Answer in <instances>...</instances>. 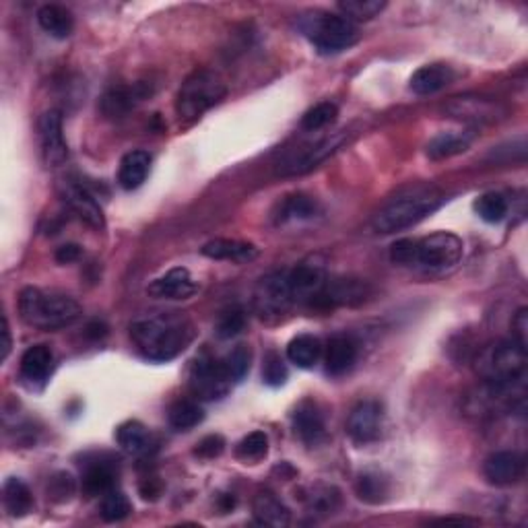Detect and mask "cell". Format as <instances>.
<instances>
[{
  "label": "cell",
  "mask_w": 528,
  "mask_h": 528,
  "mask_svg": "<svg viewBox=\"0 0 528 528\" xmlns=\"http://www.w3.org/2000/svg\"><path fill=\"white\" fill-rule=\"evenodd\" d=\"M197 337L190 318L178 312L139 320L130 326V339L137 351L149 361L166 363L182 355Z\"/></svg>",
  "instance_id": "1"
},
{
  "label": "cell",
  "mask_w": 528,
  "mask_h": 528,
  "mask_svg": "<svg viewBox=\"0 0 528 528\" xmlns=\"http://www.w3.org/2000/svg\"><path fill=\"white\" fill-rule=\"evenodd\" d=\"M444 192L437 190L436 186H415L400 192L394 198H390L380 211L376 213L371 227L376 234H397L418 226L434 211L440 209L444 205Z\"/></svg>",
  "instance_id": "2"
},
{
  "label": "cell",
  "mask_w": 528,
  "mask_h": 528,
  "mask_svg": "<svg viewBox=\"0 0 528 528\" xmlns=\"http://www.w3.org/2000/svg\"><path fill=\"white\" fill-rule=\"evenodd\" d=\"M19 314L24 322L34 329L58 331L77 322L83 310L71 295L46 292L40 287H25L19 293Z\"/></svg>",
  "instance_id": "3"
},
{
  "label": "cell",
  "mask_w": 528,
  "mask_h": 528,
  "mask_svg": "<svg viewBox=\"0 0 528 528\" xmlns=\"http://www.w3.org/2000/svg\"><path fill=\"white\" fill-rule=\"evenodd\" d=\"M302 32L320 54H339L353 48L360 40V32L343 14L314 11L303 14Z\"/></svg>",
  "instance_id": "4"
},
{
  "label": "cell",
  "mask_w": 528,
  "mask_h": 528,
  "mask_svg": "<svg viewBox=\"0 0 528 528\" xmlns=\"http://www.w3.org/2000/svg\"><path fill=\"white\" fill-rule=\"evenodd\" d=\"M226 95L227 87L219 74L213 71H195L190 77H186L178 91L176 111L180 120H197L205 111L226 100Z\"/></svg>",
  "instance_id": "5"
},
{
  "label": "cell",
  "mask_w": 528,
  "mask_h": 528,
  "mask_svg": "<svg viewBox=\"0 0 528 528\" xmlns=\"http://www.w3.org/2000/svg\"><path fill=\"white\" fill-rule=\"evenodd\" d=\"M465 254V244L450 232H437L419 240H413L411 269L427 273H442L455 269Z\"/></svg>",
  "instance_id": "6"
},
{
  "label": "cell",
  "mask_w": 528,
  "mask_h": 528,
  "mask_svg": "<svg viewBox=\"0 0 528 528\" xmlns=\"http://www.w3.org/2000/svg\"><path fill=\"white\" fill-rule=\"evenodd\" d=\"M295 303L292 287H289L287 271H274L258 281L252 297L256 316L264 322H277Z\"/></svg>",
  "instance_id": "7"
},
{
  "label": "cell",
  "mask_w": 528,
  "mask_h": 528,
  "mask_svg": "<svg viewBox=\"0 0 528 528\" xmlns=\"http://www.w3.org/2000/svg\"><path fill=\"white\" fill-rule=\"evenodd\" d=\"M188 386L198 400H221L232 389V380L223 368V361L200 357L190 368Z\"/></svg>",
  "instance_id": "8"
},
{
  "label": "cell",
  "mask_w": 528,
  "mask_h": 528,
  "mask_svg": "<svg viewBox=\"0 0 528 528\" xmlns=\"http://www.w3.org/2000/svg\"><path fill=\"white\" fill-rule=\"evenodd\" d=\"M349 140V135L345 130L341 132H334L332 137H326L322 140H318L314 145H306L302 149H297V151L289 153L283 163H279V172L283 176H300V174H306L310 169L318 168L320 163L326 161L339 151L341 147H343Z\"/></svg>",
  "instance_id": "9"
},
{
  "label": "cell",
  "mask_w": 528,
  "mask_h": 528,
  "mask_svg": "<svg viewBox=\"0 0 528 528\" xmlns=\"http://www.w3.org/2000/svg\"><path fill=\"white\" fill-rule=\"evenodd\" d=\"M371 295V287L366 281L353 277H334L326 279L322 292L310 303L318 308H337V306H360Z\"/></svg>",
  "instance_id": "10"
},
{
  "label": "cell",
  "mask_w": 528,
  "mask_h": 528,
  "mask_svg": "<svg viewBox=\"0 0 528 528\" xmlns=\"http://www.w3.org/2000/svg\"><path fill=\"white\" fill-rule=\"evenodd\" d=\"M384 429V407L378 400L357 403L347 419V434L355 444L368 446L380 440Z\"/></svg>",
  "instance_id": "11"
},
{
  "label": "cell",
  "mask_w": 528,
  "mask_h": 528,
  "mask_svg": "<svg viewBox=\"0 0 528 528\" xmlns=\"http://www.w3.org/2000/svg\"><path fill=\"white\" fill-rule=\"evenodd\" d=\"M289 287H292L295 302H312L322 292L326 279V264L320 256L303 258L300 264H295L292 271H287Z\"/></svg>",
  "instance_id": "12"
},
{
  "label": "cell",
  "mask_w": 528,
  "mask_h": 528,
  "mask_svg": "<svg viewBox=\"0 0 528 528\" xmlns=\"http://www.w3.org/2000/svg\"><path fill=\"white\" fill-rule=\"evenodd\" d=\"M42 158L48 168H61L69 159V145L64 140L61 111L50 110L40 118Z\"/></svg>",
  "instance_id": "13"
},
{
  "label": "cell",
  "mask_w": 528,
  "mask_h": 528,
  "mask_svg": "<svg viewBox=\"0 0 528 528\" xmlns=\"http://www.w3.org/2000/svg\"><path fill=\"white\" fill-rule=\"evenodd\" d=\"M61 192H62L64 203L71 206V211L77 215L81 221H85L89 227L98 229V232H101V229L106 227V217H103L101 206L87 186L74 180H66L62 184Z\"/></svg>",
  "instance_id": "14"
},
{
  "label": "cell",
  "mask_w": 528,
  "mask_h": 528,
  "mask_svg": "<svg viewBox=\"0 0 528 528\" xmlns=\"http://www.w3.org/2000/svg\"><path fill=\"white\" fill-rule=\"evenodd\" d=\"M524 456L520 452L500 450L487 456L485 465H483V475L492 485L508 487L524 477Z\"/></svg>",
  "instance_id": "15"
},
{
  "label": "cell",
  "mask_w": 528,
  "mask_h": 528,
  "mask_svg": "<svg viewBox=\"0 0 528 528\" xmlns=\"http://www.w3.org/2000/svg\"><path fill=\"white\" fill-rule=\"evenodd\" d=\"M54 371V353L48 345H34L21 357V380L32 390H40L48 384Z\"/></svg>",
  "instance_id": "16"
},
{
  "label": "cell",
  "mask_w": 528,
  "mask_h": 528,
  "mask_svg": "<svg viewBox=\"0 0 528 528\" xmlns=\"http://www.w3.org/2000/svg\"><path fill=\"white\" fill-rule=\"evenodd\" d=\"M147 292L158 300H188L198 292V283L188 269L178 266V269L168 271L163 277L155 279Z\"/></svg>",
  "instance_id": "17"
},
{
  "label": "cell",
  "mask_w": 528,
  "mask_h": 528,
  "mask_svg": "<svg viewBox=\"0 0 528 528\" xmlns=\"http://www.w3.org/2000/svg\"><path fill=\"white\" fill-rule=\"evenodd\" d=\"M293 429L295 436L306 446H318L324 440L326 436L324 415L316 403L303 400V403L297 405L293 413Z\"/></svg>",
  "instance_id": "18"
},
{
  "label": "cell",
  "mask_w": 528,
  "mask_h": 528,
  "mask_svg": "<svg viewBox=\"0 0 528 528\" xmlns=\"http://www.w3.org/2000/svg\"><path fill=\"white\" fill-rule=\"evenodd\" d=\"M147 95H151V89L145 83H135L132 87H114L103 95L101 111L108 118H124L130 110H135Z\"/></svg>",
  "instance_id": "19"
},
{
  "label": "cell",
  "mask_w": 528,
  "mask_h": 528,
  "mask_svg": "<svg viewBox=\"0 0 528 528\" xmlns=\"http://www.w3.org/2000/svg\"><path fill=\"white\" fill-rule=\"evenodd\" d=\"M446 110L455 118L466 122H494L497 116L504 114L500 103L485 98H455Z\"/></svg>",
  "instance_id": "20"
},
{
  "label": "cell",
  "mask_w": 528,
  "mask_h": 528,
  "mask_svg": "<svg viewBox=\"0 0 528 528\" xmlns=\"http://www.w3.org/2000/svg\"><path fill=\"white\" fill-rule=\"evenodd\" d=\"M357 343L349 334H334L324 349L326 371L331 376H343L355 366Z\"/></svg>",
  "instance_id": "21"
},
{
  "label": "cell",
  "mask_w": 528,
  "mask_h": 528,
  "mask_svg": "<svg viewBox=\"0 0 528 528\" xmlns=\"http://www.w3.org/2000/svg\"><path fill=\"white\" fill-rule=\"evenodd\" d=\"M455 77L456 74L452 71V66L444 62H434L415 71L411 81H408V87H411V91L418 95H434L437 91H442L444 87H448L452 81H455Z\"/></svg>",
  "instance_id": "22"
},
{
  "label": "cell",
  "mask_w": 528,
  "mask_h": 528,
  "mask_svg": "<svg viewBox=\"0 0 528 528\" xmlns=\"http://www.w3.org/2000/svg\"><path fill=\"white\" fill-rule=\"evenodd\" d=\"M252 512L258 524L285 528L292 524V512L273 492H258L252 502Z\"/></svg>",
  "instance_id": "23"
},
{
  "label": "cell",
  "mask_w": 528,
  "mask_h": 528,
  "mask_svg": "<svg viewBox=\"0 0 528 528\" xmlns=\"http://www.w3.org/2000/svg\"><path fill=\"white\" fill-rule=\"evenodd\" d=\"M203 256L213 260H227V263H250L258 256V248L254 244L248 242H237V240H226V237H217L205 244Z\"/></svg>",
  "instance_id": "24"
},
{
  "label": "cell",
  "mask_w": 528,
  "mask_h": 528,
  "mask_svg": "<svg viewBox=\"0 0 528 528\" xmlns=\"http://www.w3.org/2000/svg\"><path fill=\"white\" fill-rule=\"evenodd\" d=\"M116 487V466L111 460H91L83 473V492L93 495H106L110 489Z\"/></svg>",
  "instance_id": "25"
},
{
  "label": "cell",
  "mask_w": 528,
  "mask_h": 528,
  "mask_svg": "<svg viewBox=\"0 0 528 528\" xmlns=\"http://www.w3.org/2000/svg\"><path fill=\"white\" fill-rule=\"evenodd\" d=\"M322 355H324L322 341L308 332L297 334L295 339H292V343L287 345V360L302 370L314 368L316 363L322 360Z\"/></svg>",
  "instance_id": "26"
},
{
  "label": "cell",
  "mask_w": 528,
  "mask_h": 528,
  "mask_svg": "<svg viewBox=\"0 0 528 528\" xmlns=\"http://www.w3.org/2000/svg\"><path fill=\"white\" fill-rule=\"evenodd\" d=\"M149 168H151V155L147 151H130L126 153L118 169V182L124 190H137L147 180Z\"/></svg>",
  "instance_id": "27"
},
{
  "label": "cell",
  "mask_w": 528,
  "mask_h": 528,
  "mask_svg": "<svg viewBox=\"0 0 528 528\" xmlns=\"http://www.w3.org/2000/svg\"><path fill=\"white\" fill-rule=\"evenodd\" d=\"M37 24L48 35L56 40H66L74 29L72 13L62 5H43L37 11Z\"/></svg>",
  "instance_id": "28"
},
{
  "label": "cell",
  "mask_w": 528,
  "mask_h": 528,
  "mask_svg": "<svg viewBox=\"0 0 528 528\" xmlns=\"http://www.w3.org/2000/svg\"><path fill=\"white\" fill-rule=\"evenodd\" d=\"M3 500L5 508L14 518H24L34 508V495L24 481L17 477H11L5 481L3 487Z\"/></svg>",
  "instance_id": "29"
},
{
  "label": "cell",
  "mask_w": 528,
  "mask_h": 528,
  "mask_svg": "<svg viewBox=\"0 0 528 528\" xmlns=\"http://www.w3.org/2000/svg\"><path fill=\"white\" fill-rule=\"evenodd\" d=\"M116 442L130 455H143V452L149 450L151 436H149V429L140 421H124L116 429Z\"/></svg>",
  "instance_id": "30"
},
{
  "label": "cell",
  "mask_w": 528,
  "mask_h": 528,
  "mask_svg": "<svg viewBox=\"0 0 528 528\" xmlns=\"http://www.w3.org/2000/svg\"><path fill=\"white\" fill-rule=\"evenodd\" d=\"M205 411L197 400L190 398H180L169 407L168 411V421L169 426L178 431H190L192 427H197L198 423H203Z\"/></svg>",
  "instance_id": "31"
},
{
  "label": "cell",
  "mask_w": 528,
  "mask_h": 528,
  "mask_svg": "<svg viewBox=\"0 0 528 528\" xmlns=\"http://www.w3.org/2000/svg\"><path fill=\"white\" fill-rule=\"evenodd\" d=\"M355 494L366 504H382L390 494V483L382 473H361L355 483Z\"/></svg>",
  "instance_id": "32"
},
{
  "label": "cell",
  "mask_w": 528,
  "mask_h": 528,
  "mask_svg": "<svg viewBox=\"0 0 528 528\" xmlns=\"http://www.w3.org/2000/svg\"><path fill=\"white\" fill-rule=\"evenodd\" d=\"M303 504L312 514L329 516L339 510L341 492L332 485H312L303 495Z\"/></svg>",
  "instance_id": "33"
},
{
  "label": "cell",
  "mask_w": 528,
  "mask_h": 528,
  "mask_svg": "<svg viewBox=\"0 0 528 528\" xmlns=\"http://www.w3.org/2000/svg\"><path fill=\"white\" fill-rule=\"evenodd\" d=\"M471 147V135H460V132H446V135L436 137L427 145V155L431 159H448L458 153H465Z\"/></svg>",
  "instance_id": "34"
},
{
  "label": "cell",
  "mask_w": 528,
  "mask_h": 528,
  "mask_svg": "<svg viewBox=\"0 0 528 528\" xmlns=\"http://www.w3.org/2000/svg\"><path fill=\"white\" fill-rule=\"evenodd\" d=\"M318 205L316 200H312L306 195H292L283 200L281 209H279V221H302V219H312L316 217Z\"/></svg>",
  "instance_id": "35"
},
{
  "label": "cell",
  "mask_w": 528,
  "mask_h": 528,
  "mask_svg": "<svg viewBox=\"0 0 528 528\" xmlns=\"http://www.w3.org/2000/svg\"><path fill=\"white\" fill-rule=\"evenodd\" d=\"M508 198L500 192H485L477 200H475V211L485 223H500L508 215Z\"/></svg>",
  "instance_id": "36"
},
{
  "label": "cell",
  "mask_w": 528,
  "mask_h": 528,
  "mask_svg": "<svg viewBox=\"0 0 528 528\" xmlns=\"http://www.w3.org/2000/svg\"><path fill=\"white\" fill-rule=\"evenodd\" d=\"M100 512L106 523H120V520L130 516L132 505L129 502V497H126L120 489L114 487V489H110L106 495H101Z\"/></svg>",
  "instance_id": "37"
},
{
  "label": "cell",
  "mask_w": 528,
  "mask_h": 528,
  "mask_svg": "<svg viewBox=\"0 0 528 528\" xmlns=\"http://www.w3.org/2000/svg\"><path fill=\"white\" fill-rule=\"evenodd\" d=\"M386 9V3L382 0H345L339 3V11L345 19L353 21H370L376 14H380Z\"/></svg>",
  "instance_id": "38"
},
{
  "label": "cell",
  "mask_w": 528,
  "mask_h": 528,
  "mask_svg": "<svg viewBox=\"0 0 528 528\" xmlns=\"http://www.w3.org/2000/svg\"><path fill=\"white\" fill-rule=\"evenodd\" d=\"M221 361H223V368H226L232 384L242 382L244 378L248 376V371H250V363H252L250 347L237 345L226 355V360H221Z\"/></svg>",
  "instance_id": "39"
},
{
  "label": "cell",
  "mask_w": 528,
  "mask_h": 528,
  "mask_svg": "<svg viewBox=\"0 0 528 528\" xmlns=\"http://www.w3.org/2000/svg\"><path fill=\"white\" fill-rule=\"evenodd\" d=\"M337 114H339V108L334 106L332 101L316 103L314 108H310L306 114H303L302 129L308 130V132L322 130V129H326V126L337 120Z\"/></svg>",
  "instance_id": "40"
},
{
  "label": "cell",
  "mask_w": 528,
  "mask_h": 528,
  "mask_svg": "<svg viewBox=\"0 0 528 528\" xmlns=\"http://www.w3.org/2000/svg\"><path fill=\"white\" fill-rule=\"evenodd\" d=\"M269 452V436L264 431H252L237 444V458L244 463H258Z\"/></svg>",
  "instance_id": "41"
},
{
  "label": "cell",
  "mask_w": 528,
  "mask_h": 528,
  "mask_svg": "<svg viewBox=\"0 0 528 528\" xmlns=\"http://www.w3.org/2000/svg\"><path fill=\"white\" fill-rule=\"evenodd\" d=\"M74 492H77V483H74L71 473L61 471V473L52 475L48 481V497L52 502H56V504L69 502L74 495Z\"/></svg>",
  "instance_id": "42"
},
{
  "label": "cell",
  "mask_w": 528,
  "mask_h": 528,
  "mask_svg": "<svg viewBox=\"0 0 528 528\" xmlns=\"http://www.w3.org/2000/svg\"><path fill=\"white\" fill-rule=\"evenodd\" d=\"M263 380L266 386H283L287 382V366L277 351H269L263 361Z\"/></svg>",
  "instance_id": "43"
},
{
  "label": "cell",
  "mask_w": 528,
  "mask_h": 528,
  "mask_svg": "<svg viewBox=\"0 0 528 528\" xmlns=\"http://www.w3.org/2000/svg\"><path fill=\"white\" fill-rule=\"evenodd\" d=\"M246 326V314L240 308L227 310L217 322V337L219 339H234Z\"/></svg>",
  "instance_id": "44"
},
{
  "label": "cell",
  "mask_w": 528,
  "mask_h": 528,
  "mask_svg": "<svg viewBox=\"0 0 528 528\" xmlns=\"http://www.w3.org/2000/svg\"><path fill=\"white\" fill-rule=\"evenodd\" d=\"M223 450H226V440H223V436L219 434H211V436H206L203 437L197 444V450H195V455L200 456V458H206V460H211V458H217L223 455Z\"/></svg>",
  "instance_id": "45"
},
{
  "label": "cell",
  "mask_w": 528,
  "mask_h": 528,
  "mask_svg": "<svg viewBox=\"0 0 528 528\" xmlns=\"http://www.w3.org/2000/svg\"><path fill=\"white\" fill-rule=\"evenodd\" d=\"M514 341L520 343L523 347H526V341H528V310L526 308H520L518 314L514 318Z\"/></svg>",
  "instance_id": "46"
},
{
  "label": "cell",
  "mask_w": 528,
  "mask_h": 528,
  "mask_svg": "<svg viewBox=\"0 0 528 528\" xmlns=\"http://www.w3.org/2000/svg\"><path fill=\"white\" fill-rule=\"evenodd\" d=\"M81 252L83 250H81L79 244H64V246L56 250V263L71 264V263H74V260L81 258Z\"/></svg>",
  "instance_id": "47"
},
{
  "label": "cell",
  "mask_w": 528,
  "mask_h": 528,
  "mask_svg": "<svg viewBox=\"0 0 528 528\" xmlns=\"http://www.w3.org/2000/svg\"><path fill=\"white\" fill-rule=\"evenodd\" d=\"M140 494H143L145 500H155L161 494V485L158 477H147L143 483H140Z\"/></svg>",
  "instance_id": "48"
},
{
  "label": "cell",
  "mask_w": 528,
  "mask_h": 528,
  "mask_svg": "<svg viewBox=\"0 0 528 528\" xmlns=\"http://www.w3.org/2000/svg\"><path fill=\"white\" fill-rule=\"evenodd\" d=\"M0 332H3V361H6V357H9V353H11V345H13L9 320H6V316H3V331Z\"/></svg>",
  "instance_id": "49"
},
{
  "label": "cell",
  "mask_w": 528,
  "mask_h": 528,
  "mask_svg": "<svg viewBox=\"0 0 528 528\" xmlns=\"http://www.w3.org/2000/svg\"><path fill=\"white\" fill-rule=\"evenodd\" d=\"M234 505H235V500H234L232 495H223L221 497V510L223 512H229V510L234 508Z\"/></svg>",
  "instance_id": "50"
}]
</instances>
